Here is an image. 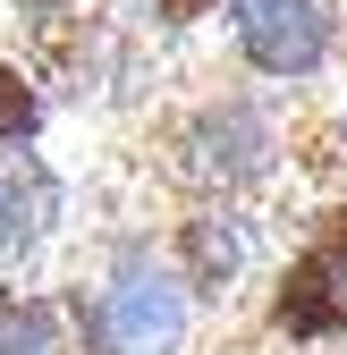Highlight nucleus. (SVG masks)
Returning a JSON list of instances; mask_svg holds the SVG:
<instances>
[{
  "mask_svg": "<svg viewBox=\"0 0 347 355\" xmlns=\"http://www.w3.org/2000/svg\"><path fill=\"white\" fill-rule=\"evenodd\" d=\"M161 169L178 178L187 195L229 203V195L263 187L280 169V127H271V110L254 94H203V102H187L161 127Z\"/></svg>",
  "mask_w": 347,
  "mask_h": 355,
  "instance_id": "f257e3e1",
  "label": "nucleus"
},
{
  "mask_svg": "<svg viewBox=\"0 0 347 355\" xmlns=\"http://www.w3.org/2000/svg\"><path fill=\"white\" fill-rule=\"evenodd\" d=\"M68 322L85 330V347L94 355H178L187 338V279L161 271V262L144 245H119L110 279L94 296H68Z\"/></svg>",
  "mask_w": 347,
  "mask_h": 355,
  "instance_id": "f03ea898",
  "label": "nucleus"
},
{
  "mask_svg": "<svg viewBox=\"0 0 347 355\" xmlns=\"http://www.w3.org/2000/svg\"><path fill=\"white\" fill-rule=\"evenodd\" d=\"M229 34H237V60L271 85H305L330 60V9L322 0H229Z\"/></svg>",
  "mask_w": 347,
  "mask_h": 355,
  "instance_id": "7ed1b4c3",
  "label": "nucleus"
},
{
  "mask_svg": "<svg viewBox=\"0 0 347 355\" xmlns=\"http://www.w3.org/2000/svg\"><path fill=\"white\" fill-rule=\"evenodd\" d=\"M169 271L187 279V296H237V279L254 271V220L229 211V203H195L169 237Z\"/></svg>",
  "mask_w": 347,
  "mask_h": 355,
  "instance_id": "20e7f679",
  "label": "nucleus"
},
{
  "mask_svg": "<svg viewBox=\"0 0 347 355\" xmlns=\"http://www.w3.org/2000/svg\"><path fill=\"white\" fill-rule=\"evenodd\" d=\"M60 220V178L34 153H0V279H17Z\"/></svg>",
  "mask_w": 347,
  "mask_h": 355,
  "instance_id": "39448f33",
  "label": "nucleus"
},
{
  "mask_svg": "<svg viewBox=\"0 0 347 355\" xmlns=\"http://www.w3.org/2000/svg\"><path fill=\"white\" fill-rule=\"evenodd\" d=\"M271 330H280V338H296V347L347 338V288L322 271L314 254H288V271L271 279Z\"/></svg>",
  "mask_w": 347,
  "mask_h": 355,
  "instance_id": "423d86ee",
  "label": "nucleus"
},
{
  "mask_svg": "<svg viewBox=\"0 0 347 355\" xmlns=\"http://www.w3.org/2000/svg\"><path fill=\"white\" fill-rule=\"evenodd\" d=\"M0 355H68V304L0 288Z\"/></svg>",
  "mask_w": 347,
  "mask_h": 355,
  "instance_id": "0eeeda50",
  "label": "nucleus"
},
{
  "mask_svg": "<svg viewBox=\"0 0 347 355\" xmlns=\"http://www.w3.org/2000/svg\"><path fill=\"white\" fill-rule=\"evenodd\" d=\"M42 76L17 68V60H0V144H34L42 136Z\"/></svg>",
  "mask_w": 347,
  "mask_h": 355,
  "instance_id": "6e6552de",
  "label": "nucleus"
},
{
  "mask_svg": "<svg viewBox=\"0 0 347 355\" xmlns=\"http://www.w3.org/2000/svg\"><path fill=\"white\" fill-rule=\"evenodd\" d=\"M305 254H314L322 271H330V279L347 288V203H330V211L314 220V237H305Z\"/></svg>",
  "mask_w": 347,
  "mask_h": 355,
  "instance_id": "1a4fd4ad",
  "label": "nucleus"
},
{
  "mask_svg": "<svg viewBox=\"0 0 347 355\" xmlns=\"http://www.w3.org/2000/svg\"><path fill=\"white\" fill-rule=\"evenodd\" d=\"M212 9H221V0H153L161 26H195V17H212Z\"/></svg>",
  "mask_w": 347,
  "mask_h": 355,
  "instance_id": "9d476101",
  "label": "nucleus"
},
{
  "mask_svg": "<svg viewBox=\"0 0 347 355\" xmlns=\"http://www.w3.org/2000/svg\"><path fill=\"white\" fill-rule=\"evenodd\" d=\"M9 9H26V17H51V9H76V0H9Z\"/></svg>",
  "mask_w": 347,
  "mask_h": 355,
  "instance_id": "9b49d317",
  "label": "nucleus"
}]
</instances>
